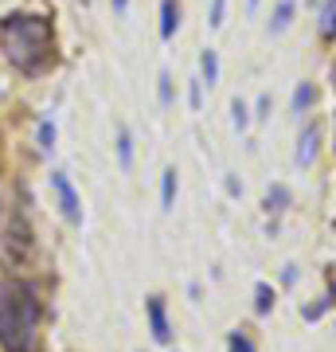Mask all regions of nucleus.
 I'll return each mask as SVG.
<instances>
[{
	"label": "nucleus",
	"instance_id": "nucleus-16",
	"mask_svg": "<svg viewBox=\"0 0 336 352\" xmlns=\"http://www.w3.org/2000/svg\"><path fill=\"white\" fill-rule=\"evenodd\" d=\"M313 98H317V90H313L309 82H301V87L293 90V110H298V113H301V110H309Z\"/></svg>",
	"mask_w": 336,
	"mask_h": 352
},
{
	"label": "nucleus",
	"instance_id": "nucleus-22",
	"mask_svg": "<svg viewBox=\"0 0 336 352\" xmlns=\"http://www.w3.org/2000/svg\"><path fill=\"white\" fill-rule=\"evenodd\" d=\"M254 118H258V122L270 118V94H262V98H258V113H254Z\"/></svg>",
	"mask_w": 336,
	"mask_h": 352
},
{
	"label": "nucleus",
	"instance_id": "nucleus-11",
	"mask_svg": "<svg viewBox=\"0 0 336 352\" xmlns=\"http://www.w3.org/2000/svg\"><path fill=\"white\" fill-rule=\"evenodd\" d=\"M270 309H274V289L266 286V282H258V286H254V314L266 317Z\"/></svg>",
	"mask_w": 336,
	"mask_h": 352
},
{
	"label": "nucleus",
	"instance_id": "nucleus-18",
	"mask_svg": "<svg viewBox=\"0 0 336 352\" xmlns=\"http://www.w3.org/2000/svg\"><path fill=\"white\" fill-rule=\"evenodd\" d=\"M231 122H235V129H247L250 126V113H247V106H243V102H231Z\"/></svg>",
	"mask_w": 336,
	"mask_h": 352
},
{
	"label": "nucleus",
	"instance_id": "nucleus-1",
	"mask_svg": "<svg viewBox=\"0 0 336 352\" xmlns=\"http://www.w3.org/2000/svg\"><path fill=\"white\" fill-rule=\"evenodd\" d=\"M0 51L24 75H39L55 63V28L47 16H4L0 20Z\"/></svg>",
	"mask_w": 336,
	"mask_h": 352
},
{
	"label": "nucleus",
	"instance_id": "nucleus-21",
	"mask_svg": "<svg viewBox=\"0 0 336 352\" xmlns=\"http://www.w3.org/2000/svg\"><path fill=\"white\" fill-rule=\"evenodd\" d=\"M223 8H227V0H212V20H208L212 28H223Z\"/></svg>",
	"mask_w": 336,
	"mask_h": 352
},
{
	"label": "nucleus",
	"instance_id": "nucleus-15",
	"mask_svg": "<svg viewBox=\"0 0 336 352\" xmlns=\"http://www.w3.org/2000/svg\"><path fill=\"white\" fill-rule=\"evenodd\" d=\"M227 352H258V349H254V340H250L243 329H235V333L227 337Z\"/></svg>",
	"mask_w": 336,
	"mask_h": 352
},
{
	"label": "nucleus",
	"instance_id": "nucleus-24",
	"mask_svg": "<svg viewBox=\"0 0 336 352\" xmlns=\"http://www.w3.org/2000/svg\"><path fill=\"white\" fill-rule=\"evenodd\" d=\"M125 8H129V0H113V12H117V16H122Z\"/></svg>",
	"mask_w": 336,
	"mask_h": 352
},
{
	"label": "nucleus",
	"instance_id": "nucleus-19",
	"mask_svg": "<svg viewBox=\"0 0 336 352\" xmlns=\"http://www.w3.org/2000/svg\"><path fill=\"white\" fill-rule=\"evenodd\" d=\"M203 78H196V82H192V87H188V102H192V110H199V106H203Z\"/></svg>",
	"mask_w": 336,
	"mask_h": 352
},
{
	"label": "nucleus",
	"instance_id": "nucleus-2",
	"mask_svg": "<svg viewBox=\"0 0 336 352\" xmlns=\"http://www.w3.org/2000/svg\"><path fill=\"white\" fill-rule=\"evenodd\" d=\"M36 344H39V298L27 282L8 278V282H0V349L36 352Z\"/></svg>",
	"mask_w": 336,
	"mask_h": 352
},
{
	"label": "nucleus",
	"instance_id": "nucleus-13",
	"mask_svg": "<svg viewBox=\"0 0 336 352\" xmlns=\"http://www.w3.org/2000/svg\"><path fill=\"white\" fill-rule=\"evenodd\" d=\"M172 200H176V168H164V180H161V208L172 212Z\"/></svg>",
	"mask_w": 336,
	"mask_h": 352
},
{
	"label": "nucleus",
	"instance_id": "nucleus-7",
	"mask_svg": "<svg viewBox=\"0 0 336 352\" xmlns=\"http://www.w3.org/2000/svg\"><path fill=\"white\" fill-rule=\"evenodd\" d=\"M317 141H321V129L317 126H309L305 133H301V141H298V164L301 168L313 164V157H317Z\"/></svg>",
	"mask_w": 336,
	"mask_h": 352
},
{
	"label": "nucleus",
	"instance_id": "nucleus-8",
	"mask_svg": "<svg viewBox=\"0 0 336 352\" xmlns=\"http://www.w3.org/2000/svg\"><path fill=\"white\" fill-rule=\"evenodd\" d=\"M286 208H289V188L286 184H270V188H266V212L282 215Z\"/></svg>",
	"mask_w": 336,
	"mask_h": 352
},
{
	"label": "nucleus",
	"instance_id": "nucleus-25",
	"mask_svg": "<svg viewBox=\"0 0 336 352\" xmlns=\"http://www.w3.org/2000/svg\"><path fill=\"white\" fill-rule=\"evenodd\" d=\"M333 87H336V63H333Z\"/></svg>",
	"mask_w": 336,
	"mask_h": 352
},
{
	"label": "nucleus",
	"instance_id": "nucleus-12",
	"mask_svg": "<svg viewBox=\"0 0 336 352\" xmlns=\"http://www.w3.org/2000/svg\"><path fill=\"white\" fill-rule=\"evenodd\" d=\"M117 161H122V173L133 168V138H129V129L117 133Z\"/></svg>",
	"mask_w": 336,
	"mask_h": 352
},
{
	"label": "nucleus",
	"instance_id": "nucleus-10",
	"mask_svg": "<svg viewBox=\"0 0 336 352\" xmlns=\"http://www.w3.org/2000/svg\"><path fill=\"white\" fill-rule=\"evenodd\" d=\"M199 71H203V82H208V87H215V82H219V55H215L212 47L199 55Z\"/></svg>",
	"mask_w": 336,
	"mask_h": 352
},
{
	"label": "nucleus",
	"instance_id": "nucleus-17",
	"mask_svg": "<svg viewBox=\"0 0 336 352\" xmlns=\"http://www.w3.org/2000/svg\"><path fill=\"white\" fill-rule=\"evenodd\" d=\"M39 149L43 153L55 149V126H51V122H39Z\"/></svg>",
	"mask_w": 336,
	"mask_h": 352
},
{
	"label": "nucleus",
	"instance_id": "nucleus-23",
	"mask_svg": "<svg viewBox=\"0 0 336 352\" xmlns=\"http://www.w3.org/2000/svg\"><path fill=\"white\" fill-rule=\"evenodd\" d=\"M293 278H298V266H286V270H282V282H286V286H293Z\"/></svg>",
	"mask_w": 336,
	"mask_h": 352
},
{
	"label": "nucleus",
	"instance_id": "nucleus-5",
	"mask_svg": "<svg viewBox=\"0 0 336 352\" xmlns=\"http://www.w3.org/2000/svg\"><path fill=\"white\" fill-rule=\"evenodd\" d=\"M145 314H149L153 340H157V344H168V340H172V325H168V314H164V298L161 294L145 298Z\"/></svg>",
	"mask_w": 336,
	"mask_h": 352
},
{
	"label": "nucleus",
	"instance_id": "nucleus-4",
	"mask_svg": "<svg viewBox=\"0 0 336 352\" xmlns=\"http://www.w3.org/2000/svg\"><path fill=\"white\" fill-rule=\"evenodd\" d=\"M51 188H55V200H59V212L67 223H82V204H78L75 188H71V180L67 173H51Z\"/></svg>",
	"mask_w": 336,
	"mask_h": 352
},
{
	"label": "nucleus",
	"instance_id": "nucleus-3",
	"mask_svg": "<svg viewBox=\"0 0 336 352\" xmlns=\"http://www.w3.org/2000/svg\"><path fill=\"white\" fill-rule=\"evenodd\" d=\"M32 251H36V239H32V227H27V219L20 212L8 219V227H4V239H0V254H4V263H27L32 258Z\"/></svg>",
	"mask_w": 336,
	"mask_h": 352
},
{
	"label": "nucleus",
	"instance_id": "nucleus-14",
	"mask_svg": "<svg viewBox=\"0 0 336 352\" xmlns=\"http://www.w3.org/2000/svg\"><path fill=\"white\" fill-rule=\"evenodd\" d=\"M321 36L324 39H336V0H324V8H321Z\"/></svg>",
	"mask_w": 336,
	"mask_h": 352
},
{
	"label": "nucleus",
	"instance_id": "nucleus-6",
	"mask_svg": "<svg viewBox=\"0 0 336 352\" xmlns=\"http://www.w3.org/2000/svg\"><path fill=\"white\" fill-rule=\"evenodd\" d=\"M180 28V0H161V39H172Z\"/></svg>",
	"mask_w": 336,
	"mask_h": 352
},
{
	"label": "nucleus",
	"instance_id": "nucleus-9",
	"mask_svg": "<svg viewBox=\"0 0 336 352\" xmlns=\"http://www.w3.org/2000/svg\"><path fill=\"white\" fill-rule=\"evenodd\" d=\"M293 12H298V4H293V0H282L278 12H274V20H270V36H282V32L293 24Z\"/></svg>",
	"mask_w": 336,
	"mask_h": 352
},
{
	"label": "nucleus",
	"instance_id": "nucleus-20",
	"mask_svg": "<svg viewBox=\"0 0 336 352\" xmlns=\"http://www.w3.org/2000/svg\"><path fill=\"white\" fill-rule=\"evenodd\" d=\"M157 82H161V87H157V94H161V106H168V102H172V78L161 75Z\"/></svg>",
	"mask_w": 336,
	"mask_h": 352
}]
</instances>
